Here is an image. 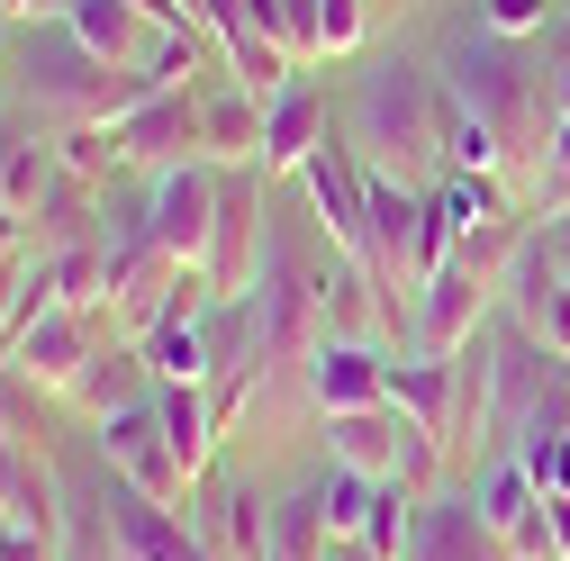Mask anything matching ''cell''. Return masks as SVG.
<instances>
[{
	"label": "cell",
	"instance_id": "obj_1",
	"mask_svg": "<svg viewBox=\"0 0 570 561\" xmlns=\"http://www.w3.org/2000/svg\"><path fill=\"white\" fill-rule=\"evenodd\" d=\"M444 91L471 100L498 146H508V164H534L543 173V146L561 136V100H552V63H543V37H453L444 46Z\"/></svg>",
	"mask_w": 570,
	"mask_h": 561
},
{
	"label": "cell",
	"instance_id": "obj_2",
	"mask_svg": "<svg viewBox=\"0 0 570 561\" xmlns=\"http://www.w3.org/2000/svg\"><path fill=\"white\" fill-rule=\"evenodd\" d=\"M19 91H28V118L46 127H118L136 100L155 91V73H118L100 63L63 19H19Z\"/></svg>",
	"mask_w": 570,
	"mask_h": 561
},
{
	"label": "cell",
	"instance_id": "obj_3",
	"mask_svg": "<svg viewBox=\"0 0 570 561\" xmlns=\"http://www.w3.org/2000/svg\"><path fill=\"white\" fill-rule=\"evenodd\" d=\"M435 91H444V82L425 73V63H407V55H390V63H372V73H363L344 136L363 146V164H372V173H399V181H416V190H435V181H444Z\"/></svg>",
	"mask_w": 570,
	"mask_h": 561
},
{
	"label": "cell",
	"instance_id": "obj_4",
	"mask_svg": "<svg viewBox=\"0 0 570 561\" xmlns=\"http://www.w3.org/2000/svg\"><path fill=\"white\" fill-rule=\"evenodd\" d=\"M100 543H109V561H218V552L190 534V516L173 499L118 480L109 462H100Z\"/></svg>",
	"mask_w": 570,
	"mask_h": 561
},
{
	"label": "cell",
	"instance_id": "obj_5",
	"mask_svg": "<svg viewBox=\"0 0 570 561\" xmlns=\"http://www.w3.org/2000/svg\"><path fill=\"white\" fill-rule=\"evenodd\" d=\"M181 516H190V534L218 552V561H272V499H263L245 471H218V462H208V471L190 480Z\"/></svg>",
	"mask_w": 570,
	"mask_h": 561
},
{
	"label": "cell",
	"instance_id": "obj_6",
	"mask_svg": "<svg viewBox=\"0 0 570 561\" xmlns=\"http://www.w3.org/2000/svg\"><path fill=\"white\" fill-rule=\"evenodd\" d=\"M263 245H272V227H263V164H236V173H218V227H208V254H199V272L218 280V299L254 291Z\"/></svg>",
	"mask_w": 570,
	"mask_h": 561
},
{
	"label": "cell",
	"instance_id": "obj_7",
	"mask_svg": "<svg viewBox=\"0 0 570 561\" xmlns=\"http://www.w3.org/2000/svg\"><path fill=\"white\" fill-rule=\"evenodd\" d=\"M299 190H308V208H317L326 245L363 263V227H372V218H363V208H372V164H363V146H353L344 127H326V146L299 164Z\"/></svg>",
	"mask_w": 570,
	"mask_h": 561
},
{
	"label": "cell",
	"instance_id": "obj_8",
	"mask_svg": "<svg viewBox=\"0 0 570 561\" xmlns=\"http://www.w3.org/2000/svg\"><path fill=\"white\" fill-rule=\"evenodd\" d=\"M100 354V335H91V317L82 308H28L19 326H10V354H0V372H19L28 390H73L82 381V363Z\"/></svg>",
	"mask_w": 570,
	"mask_h": 561
},
{
	"label": "cell",
	"instance_id": "obj_9",
	"mask_svg": "<svg viewBox=\"0 0 570 561\" xmlns=\"http://www.w3.org/2000/svg\"><path fill=\"white\" fill-rule=\"evenodd\" d=\"M399 561H517L508 534H498L471 499V480H444L416 499V525H407V552Z\"/></svg>",
	"mask_w": 570,
	"mask_h": 561
},
{
	"label": "cell",
	"instance_id": "obj_10",
	"mask_svg": "<svg viewBox=\"0 0 570 561\" xmlns=\"http://www.w3.org/2000/svg\"><path fill=\"white\" fill-rule=\"evenodd\" d=\"M100 462H109L118 480H136V489H155V499H173V508L190 499V471H181V453H173V435H164V407H155V398L100 416Z\"/></svg>",
	"mask_w": 570,
	"mask_h": 561
},
{
	"label": "cell",
	"instance_id": "obj_11",
	"mask_svg": "<svg viewBox=\"0 0 570 561\" xmlns=\"http://www.w3.org/2000/svg\"><path fill=\"white\" fill-rule=\"evenodd\" d=\"M208 227H218V164H173V173H155V190H146V236L173 254V263H199L208 254Z\"/></svg>",
	"mask_w": 570,
	"mask_h": 561
},
{
	"label": "cell",
	"instance_id": "obj_12",
	"mask_svg": "<svg viewBox=\"0 0 570 561\" xmlns=\"http://www.w3.org/2000/svg\"><path fill=\"white\" fill-rule=\"evenodd\" d=\"M118 146H127V164H146V173L199 164V82H155L118 118Z\"/></svg>",
	"mask_w": 570,
	"mask_h": 561
},
{
	"label": "cell",
	"instance_id": "obj_13",
	"mask_svg": "<svg viewBox=\"0 0 570 561\" xmlns=\"http://www.w3.org/2000/svg\"><path fill=\"white\" fill-rule=\"evenodd\" d=\"M0 516L37 543H63V489H55V462L37 453V435H19V416L0 407Z\"/></svg>",
	"mask_w": 570,
	"mask_h": 561
},
{
	"label": "cell",
	"instance_id": "obj_14",
	"mask_svg": "<svg viewBox=\"0 0 570 561\" xmlns=\"http://www.w3.org/2000/svg\"><path fill=\"white\" fill-rule=\"evenodd\" d=\"M390 363H399V354H381V335H317V354H308V398H317V416H335V407H381V398H390Z\"/></svg>",
	"mask_w": 570,
	"mask_h": 561
},
{
	"label": "cell",
	"instance_id": "obj_15",
	"mask_svg": "<svg viewBox=\"0 0 570 561\" xmlns=\"http://www.w3.org/2000/svg\"><path fill=\"white\" fill-rule=\"evenodd\" d=\"M407 426H416V416H399L390 398H381V407H335V416H317L326 462H335V471H363V480H399Z\"/></svg>",
	"mask_w": 570,
	"mask_h": 561
},
{
	"label": "cell",
	"instance_id": "obj_16",
	"mask_svg": "<svg viewBox=\"0 0 570 561\" xmlns=\"http://www.w3.org/2000/svg\"><path fill=\"white\" fill-rule=\"evenodd\" d=\"M326 127H335V109H326V82L299 63V73L272 91V109H263V173H299V164L326 146Z\"/></svg>",
	"mask_w": 570,
	"mask_h": 561
},
{
	"label": "cell",
	"instance_id": "obj_17",
	"mask_svg": "<svg viewBox=\"0 0 570 561\" xmlns=\"http://www.w3.org/2000/svg\"><path fill=\"white\" fill-rule=\"evenodd\" d=\"M63 28H73L100 63H118V73H146L155 46H164V28L136 10V0H73V10H63Z\"/></svg>",
	"mask_w": 570,
	"mask_h": 561
},
{
	"label": "cell",
	"instance_id": "obj_18",
	"mask_svg": "<svg viewBox=\"0 0 570 561\" xmlns=\"http://www.w3.org/2000/svg\"><path fill=\"white\" fill-rule=\"evenodd\" d=\"M263 109H272V91H245V82L199 91V155L218 164V173L263 164Z\"/></svg>",
	"mask_w": 570,
	"mask_h": 561
},
{
	"label": "cell",
	"instance_id": "obj_19",
	"mask_svg": "<svg viewBox=\"0 0 570 561\" xmlns=\"http://www.w3.org/2000/svg\"><path fill=\"white\" fill-rule=\"evenodd\" d=\"M155 390H164V381H155V363H146V344H100L63 398L91 407V426H100V416H118V407H136V398H155Z\"/></svg>",
	"mask_w": 570,
	"mask_h": 561
},
{
	"label": "cell",
	"instance_id": "obj_20",
	"mask_svg": "<svg viewBox=\"0 0 570 561\" xmlns=\"http://www.w3.org/2000/svg\"><path fill=\"white\" fill-rule=\"evenodd\" d=\"M155 407H164V435H173L181 471L199 480L208 462H218V407H208V381H164V390H155Z\"/></svg>",
	"mask_w": 570,
	"mask_h": 561
},
{
	"label": "cell",
	"instance_id": "obj_21",
	"mask_svg": "<svg viewBox=\"0 0 570 561\" xmlns=\"http://www.w3.org/2000/svg\"><path fill=\"white\" fill-rule=\"evenodd\" d=\"M55 173H63V155H55L46 127H0V199H10V208L37 218V199L55 190Z\"/></svg>",
	"mask_w": 570,
	"mask_h": 561
},
{
	"label": "cell",
	"instance_id": "obj_22",
	"mask_svg": "<svg viewBox=\"0 0 570 561\" xmlns=\"http://www.w3.org/2000/svg\"><path fill=\"white\" fill-rule=\"evenodd\" d=\"M372 499H381V480H363V471H335V462H326V480H317V508H326V534H335V543H363Z\"/></svg>",
	"mask_w": 570,
	"mask_h": 561
},
{
	"label": "cell",
	"instance_id": "obj_23",
	"mask_svg": "<svg viewBox=\"0 0 570 561\" xmlns=\"http://www.w3.org/2000/svg\"><path fill=\"white\" fill-rule=\"evenodd\" d=\"M55 155H63V173L91 181V190H109V181H118V164H127L118 127H55Z\"/></svg>",
	"mask_w": 570,
	"mask_h": 561
},
{
	"label": "cell",
	"instance_id": "obj_24",
	"mask_svg": "<svg viewBox=\"0 0 570 561\" xmlns=\"http://www.w3.org/2000/svg\"><path fill=\"white\" fill-rule=\"evenodd\" d=\"M199 326H146V335H136V344H146V363H155V381H208V335Z\"/></svg>",
	"mask_w": 570,
	"mask_h": 561
},
{
	"label": "cell",
	"instance_id": "obj_25",
	"mask_svg": "<svg viewBox=\"0 0 570 561\" xmlns=\"http://www.w3.org/2000/svg\"><path fill=\"white\" fill-rule=\"evenodd\" d=\"M407 525H416V489H407V480H381V499H372V525H363V552L399 561V552H407Z\"/></svg>",
	"mask_w": 570,
	"mask_h": 561
},
{
	"label": "cell",
	"instance_id": "obj_26",
	"mask_svg": "<svg viewBox=\"0 0 570 561\" xmlns=\"http://www.w3.org/2000/svg\"><path fill=\"white\" fill-rule=\"evenodd\" d=\"M372 0H317V63H335V55H363V37H372Z\"/></svg>",
	"mask_w": 570,
	"mask_h": 561
},
{
	"label": "cell",
	"instance_id": "obj_27",
	"mask_svg": "<svg viewBox=\"0 0 570 561\" xmlns=\"http://www.w3.org/2000/svg\"><path fill=\"white\" fill-rule=\"evenodd\" d=\"M543 19H552V0H480L489 37H543Z\"/></svg>",
	"mask_w": 570,
	"mask_h": 561
},
{
	"label": "cell",
	"instance_id": "obj_28",
	"mask_svg": "<svg viewBox=\"0 0 570 561\" xmlns=\"http://www.w3.org/2000/svg\"><path fill=\"white\" fill-rule=\"evenodd\" d=\"M19 299H28V263L10 254V263H0V354H10V326H19Z\"/></svg>",
	"mask_w": 570,
	"mask_h": 561
},
{
	"label": "cell",
	"instance_id": "obj_29",
	"mask_svg": "<svg viewBox=\"0 0 570 561\" xmlns=\"http://www.w3.org/2000/svg\"><path fill=\"white\" fill-rule=\"evenodd\" d=\"M28 245V208H10V199H0V263H10Z\"/></svg>",
	"mask_w": 570,
	"mask_h": 561
},
{
	"label": "cell",
	"instance_id": "obj_30",
	"mask_svg": "<svg viewBox=\"0 0 570 561\" xmlns=\"http://www.w3.org/2000/svg\"><path fill=\"white\" fill-rule=\"evenodd\" d=\"M136 10H146L155 28H190V10H181V0H136Z\"/></svg>",
	"mask_w": 570,
	"mask_h": 561
},
{
	"label": "cell",
	"instance_id": "obj_31",
	"mask_svg": "<svg viewBox=\"0 0 570 561\" xmlns=\"http://www.w3.org/2000/svg\"><path fill=\"white\" fill-rule=\"evenodd\" d=\"M73 0H19V19H63Z\"/></svg>",
	"mask_w": 570,
	"mask_h": 561
},
{
	"label": "cell",
	"instance_id": "obj_32",
	"mask_svg": "<svg viewBox=\"0 0 570 561\" xmlns=\"http://www.w3.org/2000/svg\"><path fill=\"white\" fill-rule=\"evenodd\" d=\"M561 272H570V263H561Z\"/></svg>",
	"mask_w": 570,
	"mask_h": 561
}]
</instances>
